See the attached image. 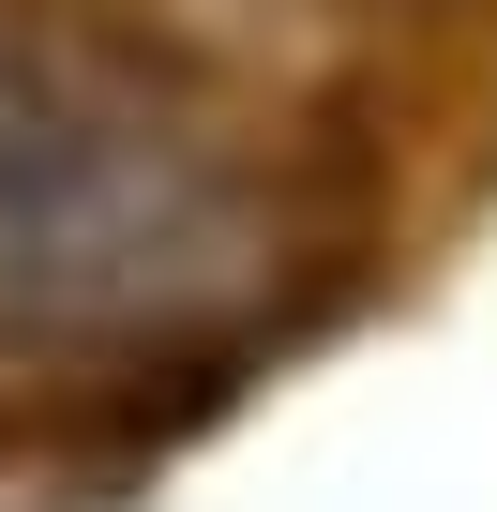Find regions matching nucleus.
<instances>
[{
    "label": "nucleus",
    "instance_id": "1",
    "mask_svg": "<svg viewBox=\"0 0 497 512\" xmlns=\"http://www.w3.org/2000/svg\"><path fill=\"white\" fill-rule=\"evenodd\" d=\"M287 196L181 76L0 16V362H166L287 287Z\"/></svg>",
    "mask_w": 497,
    "mask_h": 512
}]
</instances>
